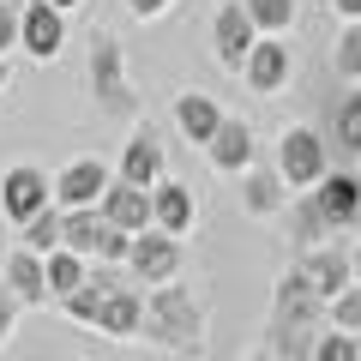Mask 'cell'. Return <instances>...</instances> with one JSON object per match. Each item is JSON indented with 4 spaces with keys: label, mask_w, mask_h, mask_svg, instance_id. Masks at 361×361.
Listing matches in <instances>:
<instances>
[{
    "label": "cell",
    "mask_w": 361,
    "mask_h": 361,
    "mask_svg": "<svg viewBox=\"0 0 361 361\" xmlns=\"http://www.w3.org/2000/svg\"><path fill=\"white\" fill-rule=\"evenodd\" d=\"M85 277H90L85 259H73V253H49V259H42V283H49V295H61V301L73 295Z\"/></svg>",
    "instance_id": "24"
},
{
    "label": "cell",
    "mask_w": 361,
    "mask_h": 361,
    "mask_svg": "<svg viewBox=\"0 0 361 361\" xmlns=\"http://www.w3.org/2000/svg\"><path fill=\"white\" fill-rule=\"evenodd\" d=\"M241 13L253 30H271V37L283 42V30L295 25V0H241Z\"/></svg>",
    "instance_id": "23"
},
{
    "label": "cell",
    "mask_w": 361,
    "mask_h": 361,
    "mask_svg": "<svg viewBox=\"0 0 361 361\" xmlns=\"http://www.w3.org/2000/svg\"><path fill=\"white\" fill-rule=\"evenodd\" d=\"M18 42H25L37 61H54L66 42V18L54 13V6H42V0H25V13H18Z\"/></svg>",
    "instance_id": "11"
},
{
    "label": "cell",
    "mask_w": 361,
    "mask_h": 361,
    "mask_svg": "<svg viewBox=\"0 0 361 361\" xmlns=\"http://www.w3.org/2000/svg\"><path fill=\"white\" fill-rule=\"evenodd\" d=\"M319 325H325V301L313 295V283L301 271H289L277 283V301H271V325H265V343H271V361H313L319 349Z\"/></svg>",
    "instance_id": "1"
},
{
    "label": "cell",
    "mask_w": 361,
    "mask_h": 361,
    "mask_svg": "<svg viewBox=\"0 0 361 361\" xmlns=\"http://www.w3.org/2000/svg\"><path fill=\"white\" fill-rule=\"evenodd\" d=\"M331 6H337V13H349V18L361 25V0H331Z\"/></svg>",
    "instance_id": "34"
},
{
    "label": "cell",
    "mask_w": 361,
    "mask_h": 361,
    "mask_svg": "<svg viewBox=\"0 0 361 361\" xmlns=\"http://www.w3.org/2000/svg\"><path fill=\"white\" fill-rule=\"evenodd\" d=\"M139 325L157 337V343H169L175 355H199V349H205V307H199L187 289H169V283L151 289Z\"/></svg>",
    "instance_id": "2"
},
{
    "label": "cell",
    "mask_w": 361,
    "mask_h": 361,
    "mask_svg": "<svg viewBox=\"0 0 361 361\" xmlns=\"http://www.w3.org/2000/svg\"><path fill=\"white\" fill-rule=\"evenodd\" d=\"M325 235H331V229L319 223L313 199H295V205H289V241H295V247H319Z\"/></svg>",
    "instance_id": "27"
},
{
    "label": "cell",
    "mask_w": 361,
    "mask_h": 361,
    "mask_svg": "<svg viewBox=\"0 0 361 361\" xmlns=\"http://www.w3.org/2000/svg\"><path fill=\"white\" fill-rule=\"evenodd\" d=\"M6 78H13V66H6V54H0V85H6Z\"/></svg>",
    "instance_id": "37"
},
{
    "label": "cell",
    "mask_w": 361,
    "mask_h": 361,
    "mask_svg": "<svg viewBox=\"0 0 361 361\" xmlns=\"http://www.w3.org/2000/svg\"><path fill=\"white\" fill-rule=\"evenodd\" d=\"M103 193H109V169L97 163V157H85V163H73L61 180H54V193H49V199H61L66 211H90Z\"/></svg>",
    "instance_id": "12"
},
{
    "label": "cell",
    "mask_w": 361,
    "mask_h": 361,
    "mask_svg": "<svg viewBox=\"0 0 361 361\" xmlns=\"http://www.w3.org/2000/svg\"><path fill=\"white\" fill-rule=\"evenodd\" d=\"M253 361H271V355H253Z\"/></svg>",
    "instance_id": "39"
},
{
    "label": "cell",
    "mask_w": 361,
    "mask_h": 361,
    "mask_svg": "<svg viewBox=\"0 0 361 361\" xmlns=\"http://www.w3.org/2000/svg\"><path fill=\"white\" fill-rule=\"evenodd\" d=\"M61 253H73V259H127L133 253V235H121V229H109L97 211H66L61 217Z\"/></svg>",
    "instance_id": "3"
},
{
    "label": "cell",
    "mask_w": 361,
    "mask_h": 361,
    "mask_svg": "<svg viewBox=\"0 0 361 361\" xmlns=\"http://www.w3.org/2000/svg\"><path fill=\"white\" fill-rule=\"evenodd\" d=\"M241 205L253 211V217L283 211V180H277V175H247V180H241Z\"/></svg>",
    "instance_id": "25"
},
{
    "label": "cell",
    "mask_w": 361,
    "mask_h": 361,
    "mask_svg": "<svg viewBox=\"0 0 361 361\" xmlns=\"http://www.w3.org/2000/svg\"><path fill=\"white\" fill-rule=\"evenodd\" d=\"M103 223H109V229H121V235H145V229H151V193L109 180V193H103Z\"/></svg>",
    "instance_id": "14"
},
{
    "label": "cell",
    "mask_w": 361,
    "mask_h": 361,
    "mask_svg": "<svg viewBox=\"0 0 361 361\" xmlns=\"http://www.w3.org/2000/svg\"><path fill=\"white\" fill-rule=\"evenodd\" d=\"M0 211H6L13 223H30L37 211H49V175L30 169V163L6 169V180H0Z\"/></svg>",
    "instance_id": "7"
},
{
    "label": "cell",
    "mask_w": 361,
    "mask_h": 361,
    "mask_svg": "<svg viewBox=\"0 0 361 361\" xmlns=\"http://www.w3.org/2000/svg\"><path fill=\"white\" fill-rule=\"evenodd\" d=\"M337 78H361V25L337 37Z\"/></svg>",
    "instance_id": "29"
},
{
    "label": "cell",
    "mask_w": 361,
    "mask_h": 361,
    "mask_svg": "<svg viewBox=\"0 0 361 361\" xmlns=\"http://www.w3.org/2000/svg\"><path fill=\"white\" fill-rule=\"evenodd\" d=\"M325 229H361V175H325L319 193H307Z\"/></svg>",
    "instance_id": "6"
},
{
    "label": "cell",
    "mask_w": 361,
    "mask_h": 361,
    "mask_svg": "<svg viewBox=\"0 0 361 361\" xmlns=\"http://www.w3.org/2000/svg\"><path fill=\"white\" fill-rule=\"evenodd\" d=\"M13 42H18V13L0 6V49H13Z\"/></svg>",
    "instance_id": "31"
},
{
    "label": "cell",
    "mask_w": 361,
    "mask_h": 361,
    "mask_svg": "<svg viewBox=\"0 0 361 361\" xmlns=\"http://www.w3.org/2000/svg\"><path fill=\"white\" fill-rule=\"evenodd\" d=\"M355 355H361L355 337H343V331H325L319 349H313V361H355Z\"/></svg>",
    "instance_id": "30"
},
{
    "label": "cell",
    "mask_w": 361,
    "mask_h": 361,
    "mask_svg": "<svg viewBox=\"0 0 361 361\" xmlns=\"http://www.w3.org/2000/svg\"><path fill=\"white\" fill-rule=\"evenodd\" d=\"M325 175H331L325 169V139L313 127H289L283 145H277V180H289V187H319Z\"/></svg>",
    "instance_id": "5"
},
{
    "label": "cell",
    "mask_w": 361,
    "mask_h": 361,
    "mask_svg": "<svg viewBox=\"0 0 361 361\" xmlns=\"http://www.w3.org/2000/svg\"><path fill=\"white\" fill-rule=\"evenodd\" d=\"M193 217H199V205H193V187H180V180H157L151 187V229L157 235H187L193 229Z\"/></svg>",
    "instance_id": "9"
},
{
    "label": "cell",
    "mask_w": 361,
    "mask_h": 361,
    "mask_svg": "<svg viewBox=\"0 0 361 361\" xmlns=\"http://www.w3.org/2000/svg\"><path fill=\"white\" fill-rule=\"evenodd\" d=\"M349 277H355V283H361V247H355V253H349Z\"/></svg>",
    "instance_id": "36"
},
{
    "label": "cell",
    "mask_w": 361,
    "mask_h": 361,
    "mask_svg": "<svg viewBox=\"0 0 361 361\" xmlns=\"http://www.w3.org/2000/svg\"><path fill=\"white\" fill-rule=\"evenodd\" d=\"M25 253H37V259L61 253V211H37L25 223Z\"/></svg>",
    "instance_id": "26"
},
{
    "label": "cell",
    "mask_w": 361,
    "mask_h": 361,
    "mask_svg": "<svg viewBox=\"0 0 361 361\" xmlns=\"http://www.w3.org/2000/svg\"><path fill=\"white\" fill-rule=\"evenodd\" d=\"M127 6H133L139 18H157V13H169V0H127Z\"/></svg>",
    "instance_id": "33"
},
{
    "label": "cell",
    "mask_w": 361,
    "mask_h": 361,
    "mask_svg": "<svg viewBox=\"0 0 361 361\" xmlns=\"http://www.w3.org/2000/svg\"><path fill=\"white\" fill-rule=\"evenodd\" d=\"M331 319L343 337H361V289H343V295L331 301Z\"/></svg>",
    "instance_id": "28"
},
{
    "label": "cell",
    "mask_w": 361,
    "mask_h": 361,
    "mask_svg": "<svg viewBox=\"0 0 361 361\" xmlns=\"http://www.w3.org/2000/svg\"><path fill=\"white\" fill-rule=\"evenodd\" d=\"M175 121H180V133L193 145H211V133L223 127V109L211 103L205 90H187V97H175Z\"/></svg>",
    "instance_id": "18"
},
{
    "label": "cell",
    "mask_w": 361,
    "mask_h": 361,
    "mask_svg": "<svg viewBox=\"0 0 361 361\" xmlns=\"http://www.w3.org/2000/svg\"><path fill=\"white\" fill-rule=\"evenodd\" d=\"M247 85L259 90V97H271V90H283V78H289V49L277 37H265V42H253V54H247Z\"/></svg>",
    "instance_id": "16"
},
{
    "label": "cell",
    "mask_w": 361,
    "mask_h": 361,
    "mask_svg": "<svg viewBox=\"0 0 361 361\" xmlns=\"http://www.w3.org/2000/svg\"><path fill=\"white\" fill-rule=\"evenodd\" d=\"M109 289H121V283H115V277H109V271H90L85 283H78L73 295L61 301V307H66V319H78V325H97V307H103V301H109Z\"/></svg>",
    "instance_id": "21"
},
{
    "label": "cell",
    "mask_w": 361,
    "mask_h": 361,
    "mask_svg": "<svg viewBox=\"0 0 361 361\" xmlns=\"http://www.w3.org/2000/svg\"><path fill=\"white\" fill-rule=\"evenodd\" d=\"M0 6H13V13H25V0H0Z\"/></svg>",
    "instance_id": "38"
},
{
    "label": "cell",
    "mask_w": 361,
    "mask_h": 361,
    "mask_svg": "<svg viewBox=\"0 0 361 361\" xmlns=\"http://www.w3.org/2000/svg\"><path fill=\"white\" fill-rule=\"evenodd\" d=\"M6 289H13V301H25V307H42V301H49V283H42V259L18 247V253L6 259Z\"/></svg>",
    "instance_id": "20"
},
{
    "label": "cell",
    "mask_w": 361,
    "mask_h": 361,
    "mask_svg": "<svg viewBox=\"0 0 361 361\" xmlns=\"http://www.w3.org/2000/svg\"><path fill=\"white\" fill-rule=\"evenodd\" d=\"M211 163L217 169H247L253 163V127H247V121H235V115H223V127L211 133Z\"/></svg>",
    "instance_id": "17"
},
{
    "label": "cell",
    "mask_w": 361,
    "mask_h": 361,
    "mask_svg": "<svg viewBox=\"0 0 361 361\" xmlns=\"http://www.w3.org/2000/svg\"><path fill=\"white\" fill-rule=\"evenodd\" d=\"M90 90H97V103L109 109V115H139V97H133L127 73H121V42L115 37H97L90 42Z\"/></svg>",
    "instance_id": "4"
},
{
    "label": "cell",
    "mask_w": 361,
    "mask_h": 361,
    "mask_svg": "<svg viewBox=\"0 0 361 361\" xmlns=\"http://www.w3.org/2000/svg\"><path fill=\"white\" fill-rule=\"evenodd\" d=\"M139 319H145V295L139 289H109V301L97 307V331H109V337H133Z\"/></svg>",
    "instance_id": "19"
},
{
    "label": "cell",
    "mask_w": 361,
    "mask_h": 361,
    "mask_svg": "<svg viewBox=\"0 0 361 361\" xmlns=\"http://www.w3.org/2000/svg\"><path fill=\"white\" fill-rule=\"evenodd\" d=\"M133 271H139V283H157L163 289L169 277L180 271V241H169V235H157V229H145V235H133Z\"/></svg>",
    "instance_id": "10"
},
{
    "label": "cell",
    "mask_w": 361,
    "mask_h": 361,
    "mask_svg": "<svg viewBox=\"0 0 361 361\" xmlns=\"http://www.w3.org/2000/svg\"><path fill=\"white\" fill-rule=\"evenodd\" d=\"M42 6H54V13L66 18V13H73V6H78V0H42Z\"/></svg>",
    "instance_id": "35"
},
{
    "label": "cell",
    "mask_w": 361,
    "mask_h": 361,
    "mask_svg": "<svg viewBox=\"0 0 361 361\" xmlns=\"http://www.w3.org/2000/svg\"><path fill=\"white\" fill-rule=\"evenodd\" d=\"M331 139L343 145V151H361V85H349L331 103Z\"/></svg>",
    "instance_id": "22"
},
{
    "label": "cell",
    "mask_w": 361,
    "mask_h": 361,
    "mask_svg": "<svg viewBox=\"0 0 361 361\" xmlns=\"http://www.w3.org/2000/svg\"><path fill=\"white\" fill-rule=\"evenodd\" d=\"M13 313H18V301H6V295H0V343L13 337Z\"/></svg>",
    "instance_id": "32"
},
{
    "label": "cell",
    "mask_w": 361,
    "mask_h": 361,
    "mask_svg": "<svg viewBox=\"0 0 361 361\" xmlns=\"http://www.w3.org/2000/svg\"><path fill=\"white\" fill-rule=\"evenodd\" d=\"M157 180H163V145H157V133H133L127 157H121V187H139V193H151Z\"/></svg>",
    "instance_id": "15"
},
{
    "label": "cell",
    "mask_w": 361,
    "mask_h": 361,
    "mask_svg": "<svg viewBox=\"0 0 361 361\" xmlns=\"http://www.w3.org/2000/svg\"><path fill=\"white\" fill-rule=\"evenodd\" d=\"M301 277L313 283V295H319L325 307H331V301L355 283V277H349V253H343V247H313L307 265H301Z\"/></svg>",
    "instance_id": "13"
},
{
    "label": "cell",
    "mask_w": 361,
    "mask_h": 361,
    "mask_svg": "<svg viewBox=\"0 0 361 361\" xmlns=\"http://www.w3.org/2000/svg\"><path fill=\"white\" fill-rule=\"evenodd\" d=\"M211 42H217V66H223V73H241V66H247V54H253L259 30L247 25L241 0H229V6H217V25H211Z\"/></svg>",
    "instance_id": "8"
}]
</instances>
